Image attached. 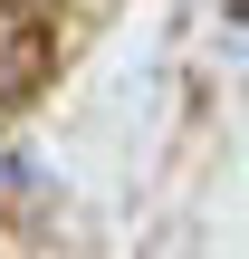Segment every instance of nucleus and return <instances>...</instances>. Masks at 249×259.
<instances>
[{"label":"nucleus","mask_w":249,"mask_h":259,"mask_svg":"<svg viewBox=\"0 0 249 259\" xmlns=\"http://www.w3.org/2000/svg\"><path fill=\"white\" fill-rule=\"evenodd\" d=\"M48 58H58L48 10H38V0H0V106H10V96H29V87L48 77Z\"/></svg>","instance_id":"f257e3e1"}]
</instances>
